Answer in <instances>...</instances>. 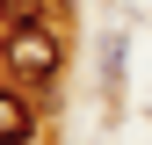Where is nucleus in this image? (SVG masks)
I'll return each instance as SVG.
<instances>
[{
    "label": "nucleus",
    "instance_id": "20e7f679",
    "mask_svg": "<svg viewBox=\"0 0 152 145\" xmlns=\"http://www.w3.org/2000/svg\"><path fill=\"white\" fill-rule=\"evenodd\" d=\"M0 65H7V58H0Z\"/></svg>",
    "mask_w": 152,
    "mask_h": 145
},
{
    "label": "nucleus",
    "instance_id": "f257e3e1",
    "mask_svg": "<svg viewBox=\"0 0 152 145\" xmlns=\"http://www.w3.org/2000/svg\"><path fill=\"white\" fill-rule=\"evenodd\" d=\"M0 58H7V72H15V80L51 87V80L65 72V44H58V29H51V22H7Z\"/></svg>",
    "mask_w": 152,
    "mask_h": 145
},
{
    "label": "nucleus",
    "instance_id": "f03ea898",
    "mask_svg": "<svg viewBox=\"0 0 152 145\" xmlns=\"http://www.w3.org/2000/svg\"><path fill=\"white\" fill-rule=\"evenodd\" d=\"M0 145H36V109L15 87H0Z\"/></svg>",
    "mask_w": 152,
    "mask_h": 145
},
{
    "label": "nucleus",
    "instance_id": "7ed1b4c3",
    "mask_svg": "<svg viewBox=\"0 0 152 145\" xmlns=\"http://www.w3.org/2000/svg\"><path fill=\"white\" fill-rule=\"evenodd\" d=\"M51 0H0V22H44Z\"/></svg>",
    "mask_w": 152,
    "mask_h": 145
}]
</instances>
